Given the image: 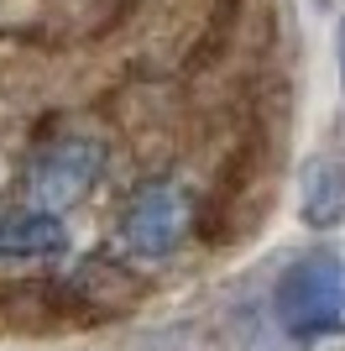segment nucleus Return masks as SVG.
I'll use <instances>...</instances> for the list:
<instances>
[{"instance_id": "nucleus-1", "label": "nucleus", "mask_w": 345, "mask_h": 351, "mask_svg": "<svg viewBox=\"0 0 345 351\" xmlns=\"http://www.w3.org/2000/svg\"><path fill=\"white\" fill-rule=\"evenodd\" d=\"M277 325H283L293 341H324L340 330V315H345V273H340V257L335 252H309L277 278Z\"/></svg>"}, {"instance_id": "nucleus-2", "label": "nucleus", "mask_w": 345, "mask_h": 351, "mask_svg": "<svg viewBox=\"0 0 345 351\" xmlns=\"http://www.w3.org/2000/svg\"><path fill=\"white\" fill-rule=\"evenodd\" d=\"M188 220H194V199H188L183 184L172 178H152L131 194V205L120 210V241L126 252L157 263V257H172L188 236Z\"/></svg>"}, {"instance_id": "nucleus-3", "label": "nucleus", "mask_w": 345, "mask_h": 351, "mask_svg": "<svg viewBox=\"0 0 345 351\" xmlns=\"http://www.w3.org/2000/svg\"><path fill=\"white\" fill-rule=\"evenodd\" d=\"M100 168H105V152H100V142H89V136H63V142L42 147L37 162H31V173H27L31 210L53 215V210L84 199L89 184L100 178Z\"/></svg>"}, {"instance_id": "nucleus-4", "label": "nucleus", "mask_w": 345, "mask_h": 351, "mask_svg": "<svg viewBox=\"0 0 345 351\" xmlns=\"http://www.w3.org/2000/svg\"><path fill=\"white\" fill-rule=\"evenodd\" d=\"M68 247V231L58 215L42 210H0V263H27V257H58Z\"/></svg>"}, {"instance_id": "nucleus-5", "label": "nucleus", "mask_w": 345, "mask_h": 351, "mask_svg": "<svg viewBox=\"0 0 345 351\" xmlns=\"http://www.w3.org/2000/svg\"><path fill=\"white\" fill-rule=\"evenodd\" d=\"M340 79H345V27H340Z\"/></svg>"}]
</instances>
